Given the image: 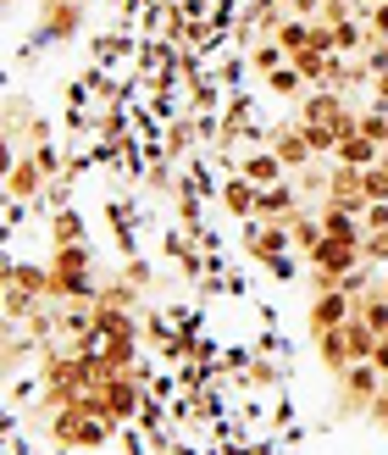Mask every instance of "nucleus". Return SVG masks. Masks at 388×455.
<instances>
[{"instance_id":"obj_1","label":"nucleus","mask_w":388,"mask_h":455,"mask_svg":"<svg viewBox=\"0 0 388 455\" xmlns=\"http://www.w3.org/2000/svg\"><path fill=\"white\" fill-rule=\"evenodd\" d=\"M333 383H338V411H350V417H372V405H377V395H383V372H377V361H355V367H344V372H333Z\"/></svg>"}]
</instances>
